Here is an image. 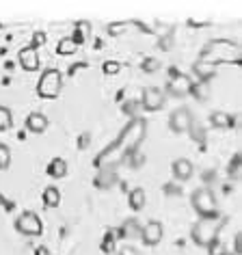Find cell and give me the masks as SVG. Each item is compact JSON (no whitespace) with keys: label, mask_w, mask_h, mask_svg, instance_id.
<instances>
[{"label":"cell","mask_w":242,"mask_h":255,"mask_svg":"<svg viewBox=\"0 0 242 255\" xmlns=\"http://www.w3.org/2000/svg\"><path fill=\"white\" fill-rule=\"evenodd\" d=\"M193 69H195V74L199 76L201 82H208L210 78H214V74H216V67L210 65V63H203V61H197L193 65Z\"/></svg>","instance_id":"cell-17"},{"label":"cell","mask_w":242,"mask_h":255,"mask_svg":"<svg viewBox=\"0 0 242 255\" xmlns=\"http://www.w3.org/2000/svg\"><path fill=\"white\" fill-rule=\"evenodd\" d=\"M158 65H160V63H158L156 59H149V61H145V65H143V67H145V72H149V74H151V72H156V69H158Z\"/></svg>","instance_id":"cell-31"},{"label":"cell","mask_w":242,"mask_h":255,"mask_svg":"<svg viewBox=\"0 0 242 255\" xmlns=\"http://www.w3.org/2000/svg\"><path fill=\"white\" fill-rule=\"evenodd\" d=\"M41 43H46V35H43V33H35L33 41H30V48L37 50V46H41Z\"/></svg>","instance_id":"cell-30"},{"label":"cell","mask_w":242,"mask_h":255,"mask_svg":"<svg viewBox=\"0 0 242 255\" xmlns=\"http://www.w3.org/2000/svg\"><path fill=\"white\" fill-rule=\"evenodd\" d=\"M145 201H147V195H145V190L141 186H136V188L130 190L128 203H130V208L134 210V212H141V210L145 208Z\"/></svg>","instance_id":"cell-14"},{"label":"cell","mask_w":242,"mask_h":255,"mask_svg":"<svg viewBox=\"0 0 242 255\" xmlns=\"http://www.w3.org/2000/svg\"><path fill=\"white\" fill-rule=\"evenodd\" d=\"M119 69H121V65H119L117 61H106L104 63V74H108V76L119 74Z\"/></svg>","instance_id":"cell-27"},{"label":"cell","mask_w":242,"mask_h":255,"mask_svg":"<svg viewBox=\"0 0 242 255\" xmlns=\"http://www.w3.org/2000/svg\"><path fill=\"white\" fill-rule=\"evenodd\" d=\"M121 255H138V253L132 247H125V249H121Z\"/></svg>","instance_id":"cell-35"},{"label":"cell","mask_w":242,"mask_h":255,"mask_svg":"<svg viewBox=\"0 0 242 255\" xmlns=\"http://www.w3.org/2000/svg\"><path fill=\"white\" fill-rule=\"evenodd\" d=\"M210 182V180H214V171L212 169H210V171H203V182Z\"/></svg>","instance_id":"cell-34"},{"label":"cell","mask_w":242,"mask_h":255,"mask_svg":"<svg viewBox=\"0 0 242 255\" xmlns=\"http://www.w3.org/2000/svg\"><path fill=\"white\" fill-rule=\"evenodd\" d=\"M41 199H43V206L46 208H56L61 203V190L56 186H48L46 190H43Z\"/></svg>","instance_id":"cell-18"},{"label":"cell","mask_w":242,"mask_h":255,"mask_svg":"<svg viewBox=\"0 0 242 255\" xmlns=\"http://www.w3.org/2000/svg\"><path fill=\"white\" fill-rule=\"evenodd\" d=\"M190 89H193L190 76L177 72L175 67H171L169 69V82H167V93L171 98H184V95L190 93Z\"/></svg>","instance_id":"cell-5"},{"label":"cell","mask_w":242,"mask_h":255,"mask_svg":"<svg viewBox=\"0 0 242 255\" xmlns=\"http://www.w3.org/2000/svg\"><path fill=\"white\" fill-rule=\"evenodd\" d=\"M199 61L210 63V65H214V67L219 65V63L238 65L240 63V46L232 39H212L203 46Z\"/></svg>","instance_id":"cell-1"},{"label":"cell","mask_w":242,"mask_h":255,"mask_svg":"<svg viewBox=\"0 0 242 255\" xmlns=\"http://www.w3.org/2000/svg\"><path fill=\"white\" fill-rule=\"evenodd\" d=\"M17 61H20L22 69H26V72H35V69H39V54H37L35 48H22L20 52H17Z\"/></svg>","instance_id":"cell-11"},{"label":"cell","mask_w":242,"mask_h":255,"mask_svg":"<svg viewBox=\"0 0 242 255\" xmlns=\"http://www.w3.org/2000/svg\"><path fill=\"white\" fill-rule=\"evenodd\" d=\"M9 164H11V149L4 143H0V171L9 169Z\"/></svg>","instance_id":"cell-24"},{"label":"cell","mask_w":242,"mask_h":255,"mask_svg":"<svg viewBox=\"0 0 242 255\" xmlns=\"http://www.w3.org/2000/svg\"><path fill=\"white\" fill-rule=\"evenodd\" d=\"M115 182V169H106V171H100V175H98V180H95V184L102 188H108L111 184Z\"/></svg>","instance_id":"cell-22"},{"label":"cell","mask_w":242,"mask_h":255,"mask_svg":"<svg viewBox=\"0 0 242 255\" xmlns=\"http://www.w3.org/2000/svg\"><path fill=\"white\" fill-rule=\"evenodd\" d=\"M63 91V74L56 67H48L46 72L39 76V82H37V93L43 100H54L59 98Z\"/></svg>","instance_id":"cell-4"},{"label":"cell","mask_w":242,"mask_h":255,"mask_svg":"<svg viewBox=\"0 0 242 255\" xmlns=\"http://www.w3.org/2000/svg\"><path fill=\"white\" fill-rule=\"evenodd\" d=\"M190 203H193L195 212L199 214V219H219V203H216L212 188H197L190 195Z\"/></svg>","instance_id":"cell-2"},{"label":"cell","mask_w":242,"mask_h":255,"mask_svg":"<svg viewBox=\"0 0 242 255\" xmlns=\"http://www.w3.org/2000/svg\"><path fill=\"white\" fill-rule=\"evenodd\" d=\"M141 223H138V219H125L123 221V225L119 227V236L121 238H125V240H134V238H138L141 236Z\"/></svg>","instance_id":"cell-13"},{"label":"cell","mask_w":242,"mask_h":255,"mask_svg":"<svg viewBox=\"0 0 242 255\" xmlns=\"http://www.w3.org/2000/svg\"><path fill=\"white\" fill-rule=\"evenodd\" d=\"M76 50H78V43H76L74 39H72V37H63V39L59 41V43H56V52H59V54H63V56H67V54H74L76 52Z\"/></svg>","instance_id":"cell-19"},{"label":"cell","mask_w":242,"mask_h":255,"mask_svg":"<svg viewBox=\"0 0 242 255\" xmlns=\"http://www.w3.org/2000/svg\"><path fill=\"white\" fill-rule=\"evenodd\" d=\"M15 229L22 236H41L43 225H41L39 216H37L35 212H30V210H26V212H22L15 219Z\"/></svg>","instance_id":"cell-6"},{"label":"cell","mask_w":242,"mask_h":255,"mask_svg":"<svg viewBox=\"0 0 242 255\" xmlns=\"http://www.w3.org/2000/svg\"><path fill=\"white\" fill-rule=\"evenodd\" d=\"M221 227H223V223L219 219H199L193 225V229H190V238H193L195 245L208 249L210 242L219 238Z\"/></svg>","instance_id":"cell-3"},{"label":"cell","mask_w":242,"mask_h":255,"mask_svg":"<svg viewBox=\"0 0 242 255\" xmlns=\"http://www.w3.org/2000/svg\"><path fill=\"white\" fill-rule=\"evenodd\" d=\"M208 253L210 255H227V245L221 238H216L208 245Z\"/></svg>","instance_id":"cell-23"},{"label":"cell","mask_w":242,"mask_h":255,"mask_svg":"<svg viewBox=\"0 0 242 255\" xmlns=\"http://www.w3.org/2000/svg\"><path fill=\"white\" fill-rule=\"evenodd\" d=\"M234 255H242V232L234 236Z\"/></svg>","instance_id":"cell-29"},{"label":"cell","mask_w":242,"mask_h":255,"mask_svg":"<svg viewBox=\"0 0 242 255\" xmlns=\"http://www.w3.org/2000/svg\"><path fill=\"white\" fill-rule=\"evenodd\" d=\"M190 93H195L199 100H206L208 95H210V89L206 82H199V85H193V89H190Z\"/></svg>","instance_id":"cell-26"},{"label":"cell","mask_w":242,"mask_h":255,"mask_svg":"<svg viewBox=\"0 0 242 255\" xmlns=\"http://www.w3.org/2000/svg\"><path fill=\"white\" fill-rule=\"evenodd\" d=\"M13 126V115L7 106H0V132H7Z\"/></svg>","instance_id":"cell-21"},{"label":"cell","mask_w":242,"mask_h":255,"mask_svg":"<svg viewBox=\"0 0 242 255\" xmlns=\"http://www.w3.org/2000/svg\"><path fill=\"white\" fill-rule=\"evenodd\" d=\"M210 124H212V128H232V126H236V117L216 111V113L210 115Z\"/></svg>","instance_id":"cell-15"},{"label":"cell","mask_w":242,"mask_h":255,"mask_svg":"<svg viewBox=\"0 0 242 255\" xmlns=\"http://www.w3.org/2000/svg\"><path fill=\"white\" fill-rule=\"evenodd\" d=\"M238 169H240V154H236L232 158V164H229V175L236 177V175H238Z\"/></svg>","instance_id":"cell-28"},{"label":"cell","mask_w":242,"mask_h":255,"mask_svg":"<svg viewBox=\"0 0 242 255\" xmlns=\"http://www.w3.org/2000/svg\"><path fill=\"white\" fill-rule=\"evenodd\" d=\"M35 255H52V253H50V249H48V247H37Z\"/></svg>","instance_id":"cell-33"},{"label":"cell","mask_w":242,"mask_h":255,"mask_svg":"<svg viewBox=\"0 0 242 255\" xmlns=\"http://www.w3.org/2000/svg\"><path fill=\"white\" fill-rule=\"evenodd\" d=\"M164 193L167 195H182V188L175 186V184H167V186H164Z\"/></svg>","instance_id":"cell-32"},{"label":"cell","mask_w":242,"mask_h":255,"mask_svg":"<svg viewBox=\"0 0 242 255\" xmlns=\"http://www.w3.org/2000/svg\"><path fill=\"white\" fill-rule=\"evenodd\" d=\"M115 247H117V242H115V232H108L104 236V240H102V251H104V253H113Z\"/></svg>","instance_id":"cell-25"},{"label":"cell","mask_w":242,"mask_h":255,"mask_svg":"<svg viewBox=\"0 0 242 255\" xmlns=\"http://www.w3.org/2000/svg\"><path fill=\"white\" fill-rule=\"evenodd\" d=\"M162 236H164L162 223L160 221H149L141 227V236H138V238H141L147 247H156V245H160Z\"/></svg>","instance_id":"cell-9"},{"label":"cell","mask_w":242,"mask_h":255,"mask_svg":"<svg viewBox=\"0 0 242 255\" xmlns=\"http://www.w3.org/2000/svg\"><path fill=\"white\" fill-rule=\"evenodd\" d=\"M169 128H171V132H175V134L188 132L190 128H193V113H190L186 106L175 108L169 117Z\"/></svg>","instance_id":"cell-7"},{"label":"cell","mask_w":242,"mask_h":255,"mask_svg":"<svg viewBox=\"0 0 242 255\" xmlns=\"http://www.w3.org/2000/svg\"><path fill=\"white\" fill-rule=\"evenodd\" d=\"M48 126H50V119L43 113H30L26 117V130L33 132V134H41V132H46Z\"/></svg>","instance_id":"cell-12"},{"label":"cell","mask_w":242,"mask_h":255,"mask_svg":"<svg viewBox=\"0 0 242 255\" xmlns=\"http://www.w3.org/2000/svg\"><path fill=\"white\" fill-rule=\"evenodd\" d=\"M89 33H91V24H89V22H78V24H76V33H74V35H69V37H72V39L80 46V43L87 39V35H89Z\"/></svg>","instance_id":"cell-20"},{"label":"cell","mask_w":242,"mask_h":255,"mask_svg":"<svg viewBox=\"0 0 242 255\" xmlns=\"http://www.w3.org/2000/svg\"><path fill=\"white\" fill-rule=\"evenodd\" d=\"M48 175H52L54 180H61V177L67 175V162L63 158H54L48 164Z\"/></svg>","instance_id":"cell-16"},{"label":"cell","mask_w":242,"mask_h":255,"mask_svg":"<svg viewBox=\"0 0 242 255\" xmlns=\"http://www.w3.org/2000/svg\"><path fill=\"white\" fill-rule=\"evenodd\" d=\"M171 173H173V177L177 182H188L195 173V167L188 158H177L173 162V167H171Z\"/></svg>","instance_id":"cell-10"},{"label":"cell","mask_w":242,"mask_h":255,"mask_svg":"<svg viewBox=\"0 0 242 255\" xmlns=\"http://www.w3.org/2000/svg\"><path fill=\"white\" fill-rule=\"evenodd\" d=\"M167 102V95H164L162 89L158 87H145L143 89V95H141V108L145 111L154 113V111H160Z\"/></svg>","instance_id":"cell-8"}]
</instances>
